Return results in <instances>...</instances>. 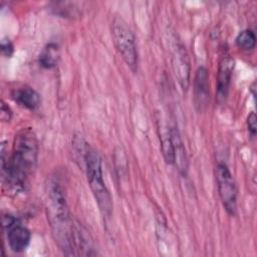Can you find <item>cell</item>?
Instances as JSON below:
<instances>
[{
    "instance_id": "obj_3",
    "label": "cell",
    "mask_w": 257,
    "mask_h": 257,
    "mask_svg": "<svg viewBox=\"0 0 257 257\" xmlns=\"http://www.w3.org/2000/svg\"><path fill=\"white\" fill-rule=\"evenodd\" d=\"M83 160L87 181L99 211L103 217L108 218L112 212V201L109 191L103 181L101 159L95 150L87 148L84 152Z\"/></svg>"
},
{
    "instance_id": "obj_1",
    "label": "cell",
    "mask_w": 257,
    "mask_h": 257,
    "mask_svg": "<svg viewBox=\"0 0 257 257\" xmlns=\"http://www.w3.org/2000/svg\"><path fill=\"white\" fill-rule=\"evenodd\" d=\"M38 155V142L30 128L20 131L14 140L12 154L2 159V172L5 186L12 192L25 188L28 177L35 167Z\"/></svg>"
},
{
    "instance_id": "obj_8",
    "label": "cell",
    "mask_w": 257,
    "mask_h": 257,
    "mask_svg": "<svg viewBox=\"0 0 257 257\" xmlns=\"http://www.w3.org/2000/svg\"><path fill=\"white\" fill-rule=\"evenodd\" d=\"M210 98L208 70L204 66L198 67L194 77V102L199 110L205 108Z\"/></svg>"
},
{
    "instance_id": "obj_7",
    "label": "cell",
    "mask_w": 257,
    "mask_h": 257,
    "mask_svg": "<svg viewBox=\"0 0 257 257\" xmlns=\"http://www.w3.org/2000/svg\"><path fill=\"white\" fill-rule=\"evenodd\" d=\"M235 67V61L230 55H225L219 62V69L217 75V88H216V99L222 103L226 100L231 77Z\"/></svg>"
},
{
    "instance_id": "obj_5",
    "label": "cell",
    "mask_w": 257,
    "mask_h": 257,
    "mask_svg": "<svg viewBox=\"0 0 257 257\" xmlns=\"http://www.w3.org/2000/svg\"><path fill=\"white\" fill-rule=\"evenodd\" d=\"M216 178L219 196L223 206L229 215L234 216L237 210V190L233 177L226 164H218Z\"/></svg>"
},
{
    "instance_id": "obj_11",
    "label": "cell",
    "mask_w": 257,
    "mask_h": 257,
    "mask_svg": "<svg viewBox=\"0 0 257 257\" xmlns=\"http://www.w3.org/2000/svg\"><path fill=\"white\" fill-rule=\"evenodd\" d=\"M157 124L164 159L167 164H174V147L171 127L168 126L164 121H161V118L157 120Z\"/></svg>"
},
{
    "instance_id": "obj_13",
    "label": "cell",
    "mask_w": 257,
    "mask_h": 257,
    "mask_svg": "<svg viewBox=\"0 0 257 257\" xmlns=\"http://www.w3.org/2000/svg\"><path fill=\"white\" fill-rule=\"evenodd\" d=\"M59 46L55 42H50L44 46L39 54L38 62L43 68L50 69L54 67L59 59Z\"/></svg>"
},
{
    "instance_id": "obj_17",
    "label": "cell",
    "mask_w": 257,
    "mask_h": 257,
    "mask_svg": "<svg viewBox=\"0 0 257 257\" xmlns=\"http://www.w3.org/2000/svg\"><path fill=\"white\" fill-rule=\"evenodd\" d=\"M1 119L4 121H9L11 116H12V110L10 109V107L2 100V104H1Z\"/></svg>"
},
{
    "instance_id": "obj_4",
    "label": "cell",
    "mask_w": 257,
    "mask_h": 257,
    "mask_svg": "<svg viewBox=\"0 0 257 257\" xmlns=\"http://www.w3.org/2000/svg\"><path fill=\"white\" fill-rule=\"evenodd\" d=\"M111 35L114 46L118 53L127 64V66L135 71L138 67V49L136 44V36L133 30L128 27L126 22L114 17L111 22Z\"/></svg>"
},
{
    "instance_id": "obj_14",
    "label": "cell",
    "mask_w": 257,
    "mask_h": 257,
    "mask_svg": "<svg viewBox=\"0 0 257 257\" xmlns=\"http://www.w3.org/2000/svg\"><path fill=\"white\" fill-rule=\"evenodd\" d=\"M236 44L243 50H252L256 44V37L252 30L244 29L236 37Z\"/></svg>"
},
{
    "instance_id": "obj_2",
    "label": "cell",
    "mask_w": 257,
    "mask_h": 257,
    "mask_svg": "<svg viewBox=\"0 0 257 257\" xmlns=\"http://www.w3.org/2000/svg\"><path fill=\"white\" fill-rule=\"evenodd\" d=\"M47 216L53 238L60 250L66 255H74V225L63 189L53 178L47 185Z\"/></svg>"
},
{
    "instance_id": "obj_16",
    "label": "cell",
    "mask_w": 257,
    "mask_h": 257,
    "mask_svg": "<svg viewBox=\"0 0 257 257\" xmlns=\"http://www.w3.org/2000/svg\"><path fill=\"white\" fill-rule=\"evenodd\" d=\"M1 51L6 57H10L13 53V45L9 39H2Z\"/></svg>"
},
{
    "instance_id": "obj_9",
    "label": "cell",
    "mask_w": 257,
    "mask_h": 257,
    "mask_svg": "<svg viewBox=\"0 0 257 257\" xmlns=\"http://www.w3.org/2000/svg\"><path fill=\"white\" fill-rule=\"evenodd\" d=\"M173 69L183 89H187L190 83V62L187 51L183 45H177L173 54Z\"/></svg>"
},
{
    "instance_id": "obj_6",
    "label": "cell",
    "mask_w": 257,
    "mask_h": 257,
    "mask_svg": "<svg viewBox=\"0 0 257 257\" xmlns=\"http://www.w3.org/2000/svg\"><path fill=\"white\" fill-rule=\"evenodd\" d=\"M2 225L3 229L7 232V239L11 250L17 253L24 251L31 239L30 231L22 226L17 218L9 214L3 216Z\"/></svg>"
},
{
    "instance_id": "obj_15",
    "label": "cell",
    "mask_w": 257,
    "mask_h": 257,
    "mask_svg": "<svg viewBox=\"0 0 257 257\" xmlns=\"http://www.w3.org/2000/svg\"><path fill=\"white\" fill-rule=\"evenodd\" d=\"M256 114L255 112H251L248 117H247V126H248V130H249V133L251 134L252 137H255L256 135Z\"/></svg>"
},
{
    "instance_id": "obj_10",
    "label": "cell",
    "mask_w": 257,
    "mask_h": 257,
    "mask_svg": "<svg viewBox=\"0 0 257 257\" xmlns=\"http://www.w3.org/2000/svg\"><path fill=\"white\" fill-rule=\"evenodd\" d=\"M11 97L20 105L28 108L35 109L40 103V95L30 86H21L11 92Z\"/></svg>"
},
{
    "instance_id": "obj_12",
    "label": "cell",
    "mask_w": 257,
    "mask_h": 257,
    "mask_svg": "<svg viewBox=\"0 0 257 257\" xmlns=\"http://www.w3.org/2000/svg\"><path fill=\"white\" fill-rule=\"evenodd\" d=\"M172 140L174 147V164L176 165L178 171L183 176H186L188 172V159L186 155V150L183 145V142L180 138L179 132L175 127H171Z\"/></svg>"
}]
</instances>
